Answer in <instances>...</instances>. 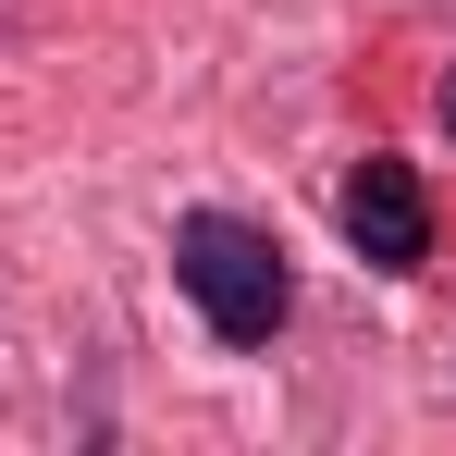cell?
<instances>
[{
  "label": "cell",
  "mask_w": 456,
  "mask_h": 456,
  "mask_svg": "<svg viewBox=\"0 0 456 456\" xmlns=\"http://www.w3.org/2000/svg\"><path fill=\"white\" fill-rule=\"evenodd\" d=\"M173 284L198 297V321H210L223 346H272L284 308H297L284 247H272L259 223H234V210H185V223H173Z\"/></svg>",
  "instance_id": "6da1fadb"
},
{
  "label": "cell",
  "mask_w": 456,
  "mask_h": 456,
  "mask_svg": "<svg viewBox=\"0 0 456 456\" xmlns=\"http://www.w3.org/2000/svg\"><path fill=\"white\" fill-rule=\"evenodd\" d=\"M444 124H456V75H444Z\"/></svg>",
  "instance_id": "3957f363"
},
{
  "label": "cell",
  "mask_w": 456,
  "mask_h": 456,
  "mask_svg": "<svg viewBox=\"0 0 456 456\" xmlns=\"http://www.w3.org/2000/svg\"><path fill=\"white\" fill-rule=\"evenodd\" d=\"M333 223H346V247H358L370 272H419V259H432V198H419V173H407V160H382V149L346 173Z\"/></svg>",
  "instance_id": "7a4b0ae2"
}]
</instances>
